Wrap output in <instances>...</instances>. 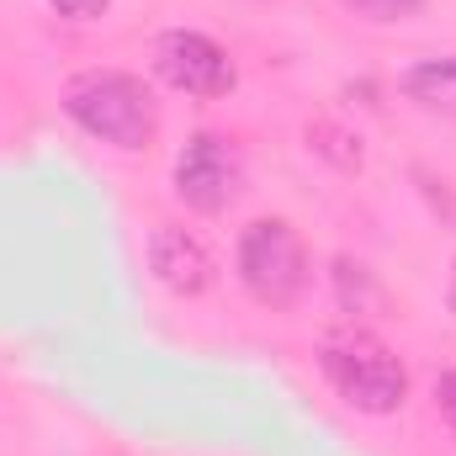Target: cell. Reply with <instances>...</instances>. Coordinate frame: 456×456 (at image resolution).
I'll use <instances>...</instances> for the list:
<instances>
[{
  "instance_id": "6da1fadb",
  "label": "cell",
  "mask_w": 456,
  "mask_h": 456,
  "mask_svg": "<svg viewBox=\"0 0 456 456\" xmlns=\"http://www.w3.org/2000/svg\"><path fill=\"white\" fill-rule=\"evenodd\" d=\"M64 112L75 117L91 138L117 143V149H149L154 138V96L143 91V80L122 75V69H80L64 86Z\"/></svg>"
},
{
  "instance_id": "7a4b0ae2",
  "label": "cell",
  "mask_w": 456,
  "mask_h": 456,
  "mask_svg": "<svg viewBox=\"0 0 456 456\" xmlns=\"http://www.w3.org/2000/svg\"><path fill=\"white\" fill-rule=\"evenodd\" d=\"M319 366L330 377V387L340 393L350 409L361 414H393L409 398V371L403 361L366 330H340L319 350Z\"/></svg>"
},
{
  "instance_id": "3957f363",
  "label": "cell",
  "mask_w": 456,
  "mask_h": 456,
  "mask_svg": "<svg viewBox=\"0 0 456 456\" xmlns=\"http://www.w3.org/2000/svg\"><path fill=\"white\" fill-rule=\"evenodd\" d=\"M239 281L249 287L255 303L265 308H292L308 287V255L292 224L260 218L239 233Z\"/></svg>"
},
{
  "instance_id": "277c9868",
  "label": "cell",
  "mask_w": 456,
  "mask_h": 456,
  "mask_svg": "<svg viewBox=\"0 0 456 456\" xmlns=\"http://www.w3.org/2000/svg\"><path fill=\"white\" fill-rule=\"evenodd\" d=\"M154 69L175 86V91H186V96H228L233 91V59H228L224 48L208 37V32H186V27H175V32H159V43H154Z\"/></svg>"
},
{
  "instance_id": "5b68a950",
  "label": "cell",
  "mask_w": 456,
  "mask_h": 456,
  "mask_svg": "<svg viewBox=\"0 0 456 456\" xmlns=\"http://www.w3.org/2000/svg\"><path fill=\"white\" fill-rule=\"evenodd\" d=\"M239 181H244L239 154L228 149L218 133H197L181 149V159H175V191L197 213H224L228 202L239 197Z\"/></svg>"
},
{
  "instance_id": "8992f818",
  "label": "cell",
  "mask_w": 456,
  "mask_h": 456,
  "mask_svg": "<svg viewBox=\"0 0 456 456\" xmlns=\"http://www.w3.org/2000/svg\"><path fill=\"white\" fill-rule=\"evenodd\" d=\"M149 265H154V276H159L170 292H181V297H197V292L213 287V255H208V244H202L197 233H186V228H154V239H149Z\"/></svg>"
},
{
  "instance_id": "52a82bcc",
  "label": "cell",
  "mask_w": 456,
  "mask_h": 456,
  "mask_svg": "<svg viewBox=\"0 0 456 456\" xmlns=\"http://www.w3.org/2000/svg\"><path fill=\"white\" fill-rule=\"evenodd\" d=\"M403 91H409V102H419L425 112L456 117V53H446V59H419V64L403 75Z\"/></svg>"
},
{
  "instance_id": "ba28073f",
  "label": "cell",
  "mask_w": 456,
  "mask_h": 456,
  "mask_svg": "<svg viewBox=\"0 0 456 456\" xmlns=\"http://www.w3.org/2000/svg\"><path fill=\"white\" fill-rule=\"evenodd\" d=\"M340 5L366 21H409V16H419L425 0H340Z\"/></svg>"
},
{
  "instance_id": "9c48e42d",
  "label": "cell",
  "mask_w": 456,
  "mask_h": 456,
  "mask_svg": "<svg viewBox=\"0 0 456 456\" xmlns=\"http://www.w3.org/2000/svg\"><path fill=\"white\" fill-rule=\"evenodd\" d=\"M436 409H441V419L452 425V436H456V366L441 371V382H436Z\"/></svg>"
},
{
  "instance_id": "30bf717a",
  "label": "cell",
  "mask_w": 456,
  "mask_h": 456,
  "mask_svg": "<svg viewBox=\"0 0 456 456\" xmlns=\"http://www.w3.org/2000/svg\"><path fill=\"white\" fill-rule=\"evenodd\" d=\"M59 16H75V21H91V16H107L112 0H48Z\"/></svg>"
}]
</instances>
